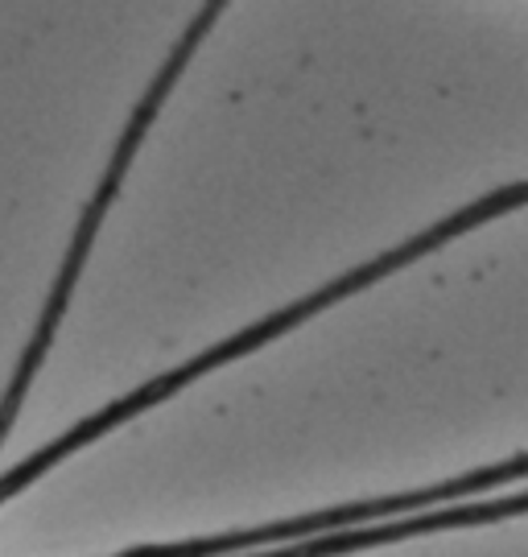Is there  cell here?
<instances>
[{"instance_id": "obj_1", "label": "cell", "mask_w": 528, "mask_h": 557, "mask_svg": "<svg viewBox=\"0 0 528 557\" xmlns=\"http://www.w3.org/2000/svg\"><path fill=\"white\" fill-rule=\"evenodd\" d=\"M327 306H334V298H331V289L322 285V289L306 294V298L294 301V306H285L281 314H273V319L253 322L248 331H240V335L223 338L219 347H211V351H202V356H195V359H186V363H182V368H174V372H165V376H157V380H149V384H140L137 393H128V397H120L116 405L99 409L96 418L78 421L75 430H66V434L50 442L46 450H38L34 458H25L21 467H13L9 475L0 479V499L17 496L25 483H34L38 475H46V471H50L59 458H66L71 450H78L83 442L99 438V434H108V430H112V425H120V421H128V418H137V413H145V409H154L157 400L174 397L182 384H191V380L207 376V372H216L219 363H228V359L244 356V351H253V347H265L269 338L285 335V331H294L297 322H306L310 314L327 310Z\"/></svg>"}, {"instance_id": "obj_2", "label": "cell", "mask_w": 528, "mask_h": 557, "mask_svg": "<svg viewBox=\"0 0 528 557\" xmlns=\"http://www.w3.org/2000/svg\"><path fill=\"white\" fill-rule=\"evenodd\" d=\"M512 479H528V455H516L508 462H491V467H479V471H467L458 479H446V483H433V487H421V492H405V496H384V499H364V504H347L343 508V524H364L380 517H417V512H433L438 504L451 508L458 499L479 496V492H491V487H504Z\"/></svg>"}, {"instance_id": "obj_3", "label": "cell", "mask_w": 528, "mask_h": 557, "mask_svg": "<svg viewBox=\"0 0 528 557\" xmlns=\"http://www.w3.org/2000/svg\"><path fill=\"white\" fill-rule=\"evenodd\" d=\"M528 517V487L516 496L475 499V504H451V508H433V512H417V517H401L389 524H368L359 529L364 549L376 545H392L405 537H426V533H446V529H475V524H495V520Z\"/></svg>"}]
</instances>
